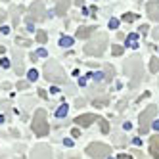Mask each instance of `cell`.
Here are the masks:
<instances>
[{
  "mask_svg": "<svg viewBox=\"0 0 159 159\" xmlns=\"http://www.w3.org/2000/svg\"><path fill=\"white\" fill-rule=\"evenodd\" d=\"M125 73H127L130 77V83H129V88H136L142 79H144V63L140 60V56H132V58H129L127 61H125Z\"/></svg>",
  "mask_w": 159,
  "mask_h": 159,
  "instance_id": "obj_1",
  "label": "cell"
},
{
  "mask_svg": "<svg viewBox=\"0 0 159 159\" xmlns=\"http://www.w3.org/2000/svg\"><path fill=\"white\" fill-rule=\"evenodd\" d=\"M44 77H46L50 83H56V84H65L67 83V77H65L63 67L58 61H54V60L46 61V65H44Z\"/></svg>",
  "mask_w": 159,
  "mask_h": 159,
  "instance_id": "obj_2",
  "label": "cell"
},
{
  "mask_svg": "<svg viewBox=\"0 0 159 159\" xmlns=\"http://www.w3.org/2000/svg\"><path fill=\"white\" fill-rule=\"evenodd\" d=\"M106 46H107V35L106 33H100V35H96L84 46V54L86 56H102L106 52Z\"/></svg>",
  "mask_w": 159,
  "mask_h": 159,
  "instance_id": "obj_3",
  "label": "cell"
},
{
  "mask_svg": "<svg viewBox=\"0 0 159 159\" xmlns=\"http://www.w3.org/2000/svg\"><path fill=\"white\" fill-rule=\"evenodd\" d=\"M31 129L37 136H46L50 132V125L46 121V111L44 109H37L35 117H33V123H31Z\"/></svg>",
  "mask_w": 159,
  "mask_h": 159,
  "instance_id": "obj_4",
  "label": "cell"
},
{
  "mask_svg": "<svg viewBox=\"0 0 159 159\" xmlns=\"http://www.w3.org/2000/svg\"><path fill=\"white\" fill-rule=\"evenodd\" d=\"M155 115H157V106H153V104L148 106V107L140 113V134H146L148 130H150V127H152Z\"/></svg>",
  "mask_w": 159,
  "mask_h": 159,
  "instance_id": "obj_5",
  "label": "cell"
},
{
  "mask_svg": "<svg viewBox=\"0 0 159 159\" xmlns=\"http://www.w3.org/2000/svg\"><path fill=\"white\" fill-rule=\"evenodd\" d=\"M86 153L90 159H106L111 153V148L102 144V142H92V144L86 146Z\"/></svg>",
  "mask_w": 159,
  "mask_h": 159,
  "instance_id": "obj_6",
  "label": "cell"
},
{
  "mask_svg": "<svg viewBox=\"0 0 159 159\" xmlns=\"http://www.w3.org/2000/svg\"><path fill=\"white\" fill-rule=\"evenodd\" d=\"M44 16H46V10H44V4L40 2V0H37V2H33L31 8H29V23H35V21H42Z\"/></svg>",
  "mask_w": 159,
  "mask_h": 159,
  "instance_id": "obj_7",
  "label": "cell"
},
{
  "mask_svg": "<svg viewBox=\"0 0 159 159\" xmlns=\"http://www.w3.org/2000/svg\"><path fill=\"white\" fill-rule=\"evenodd\" d=\"M31 159H52L50 146H46V144L35 146V148H33V152H31Z\"/></svg>",
  "mask_w": 159,
  "mask_h": 159,
  "instance_id": "obj_8",
  "label": "cell"
},
{
  "mask_svg": "<svg viewBox=\"0 0 159 159\" xmlns=\"http://www.w3.org/2000/svg\"><path fill=\"white\" fill-rule=\"evenodd\" d=\"M146 12H148V16H150V19H153V21L159 23V0H155V2H148Z\"/></svg>",
  "mask_w": 159,
  "mask_h": 159,
  "instance_id": "obj_9",
  "label": "cell"
},
{
  "mask_svg": "<svg viewBox=\"0 0 159 159\" xmlns=\"http://www.w3.org/2000/svg\"><path fill=\"white\" fill-rule=\"evenodd\" d=\"M96 115L94 113H84V115H79L77 119H75V123L79 125V127H88V125H92V123H96Z\"/></svg>",
  "mask_w": 159,
  "mask_h": 159,
  "instance_id": "obj_10",
  "label": "cell"
},
{
  "mask_svg": "<svg viewBox=\"0 0 159 159\" xmlns=\"http://www.w3.org/2000/svg\"><path fill=\"white\" fill-rule=\"evenodd\" d=\"M54 2H56V14L58 16H65L71 6V0H54Z\"/></svg>",
  "mask_w": 159,
  "mask_h": 159,
  "instance_id": "obj_11",
  "label": "cell"
},
{
  "mask_svg": "<svg viewBox=\"0 0 159 159\" xmlns=\"http://www.w3.org/2000/svg\"><path fill=\"white\" fill-rule=\"evenodd\" d=\"M150 153L153 159H159V134L152 136V140H150Z\"/></svg>",
  "mask_w": 159,
  "mask_h": 159,
  "instance_id": "obj_12",
  "label": "cell"
},
{
  "mask_svg": "<svg viewBox=\"0 0 159 159\" xmlns=\"http://www.w3.org/2000/svg\"><path fill=\"white\" fill-rule=\"evenodd\" d=\"M94 31H98L96 27H92V25H90V27H81V29H79L77 31V39H88L90 35H94Z\"/></svg>",
  "mask_w": 159,
  "mask_h": 159,
  "instance_id": "obj_13",
  "label": "cell"
},
{
  "mask_svg": "<svg viewBox=\"0 0 159 159\" xmlns=\"http://www.w3.org/2000/svg\"><path fill=\"white\" fill-rule=\"evenodd\" d=\"M14 56H16V73L21 75L23 73V52H19V50H14Z\"/></svg>",
  "mask_w": 159,
  "mask_h": 159,
  "instance_id": "obj_14",
  "label": "cell"
},
{
  "mask_svg": "<svg viewBox=\"0 0 159 159\" xmlns=\"http://www.w3.org/2000/svg\"><path fill=\"white\" fill-rule=\"evenodd\" d=\"M19 12H21V8H17V6H12V8H10V16H12V25H14V27L19 25Z\"/></svg>",
  "mask_w": 159,
  "mask_h": 159,
  "instance_id": "obj_15",
  "label": "cell"
},
{
  "mask_svg": "<svg viewBox=\"0 0 159 159\" xmlns=\"http://www.w3.org/2000/svg\"><path fill=\"white\" fill-rule=\"evenodd\" d=\"M127 46L138 48V33H130V35L127 37Z\"/></svg>",
  "mask_w": 159,
  "mask_h": 159,
  "instance_id": "obj_16",
  "label": "cell"
},
{
  "mask_svg": "<svg viewBox=\"0 0 159 159\" xmlns=\"http://www.w3.org/2000/svg\"><path fill=\"white\" fill-rule=\"evenodd\" d=\"M150 71L152 73H157L159 71V58H157V56H153V58L150 60Z\"/></svg>",
  "mask_w": 159,
  "mask_h": 159,
  "instance_id": "obj_17",
  "label": "cell"
},
{
  "mask_svg": "<svg viewBox=\"0 0 159 159\" xmlns=\"http://www.w3.org/2000/svg\"><path fill=\"white\" fill-rule=\"evenodd\" d=\"M67 109H69V107H67V104H61L58 109H56V117H60V119H63L65 115H67Z\"/></svg>",
  "mask_w": 159,
  "mask_h": 159,
  "instance_id": "obj_18",
  "label": "cell"
},
{
  "mask_svg": "<svg viewBox=\"0 0 159 159\" xmlns=\"http://www.w3.org/2000/svg\"><path fill=\"white\" fill-rule=\"evenodd\" d=\"M60 46H63V48L73 46V39H71V37H61V39H60Z\"/></svg>",
  "mask_w": 159,
  "mask_h": 159,
  "instance_id": "obj_19",
  "label": "cell"
},
{
  "mask_svg": "<svg viewBox=\"0 0 159 159\" xmlns=\"http://www.w3.org/2000/svg\"><path fill=\"white\" fill-rule=\"evenodd\" d=\"M104 77H106V81H107V83L111 81V79H113V77H115V71H113V67H111L109 63L106 65V75H104Z\"/></svg>",
  "mask_w": 159,
  "mask_h": 159,
  "instance_id": "obj_20",
  "label": "cell"
},
{
  "mask_svg": "<svg viewBox=\"0 0 159 159\" xmlns=\"http://www.w3.org/2000/svg\"><path fill=\"white\" fill-rule=\"evenodd\" d=\"M98 123H100V129H102V132H104V134H107V132H109V123H107L106 119H98Z\"/></svg>",
  "mask_w": 159,
  "mask_h": 159,
  "instance_id": "obj_21",
  "label": "cell"
},
{
  "mask_svg": "<svg viewBox=\"0 0 159 159\" xmlns=\"http://www.w3.org/2000/svg\"><path fill=\"white\" fill-rule=\"evenodd\" d=\"M46 40H48V35L44 31H39L37 33V42H40V44H46Z\"/></svg>",
  "mask_w": 159,
  "mask_h": 159,
  "instance_id": "obj_22",
  "label": "cell"
},
{
  "mask_svg": "<svg viewBox=\"0 0 159 159\" xmlns=\"http://www.w3.org/2000/svg\"><path fill=\"white\" fill-rule=\"evenodd\" d=\"M27 77H29V81H31V83H33V81H37V79H39V71H37V69H31Z\"/></svg>",
  "mask_w": 159,
  "mask_h": 159,
  "instance_id": "obj_23",
  "label": "cell"
},
{
  "mask_svg": "<svg viewBox=\"0 0 159 159\" xmlns=\"http://www.w3.org/2000/svg\"><path fill=\"white\" fill-rule=\"evenodd\" d=\"M134 19H136L134 14H125V16H123V21H125V23H132Z\"/></svg>",
  "mask_w": 159,
  "mask_h": 159,
  "instance_id": "obj_24",
  "label": "cell"
},
{
  "mask_svg": "<svg viewBox=\"0 0 159 159\" xmlns=\"http://www.w3.org/2000/svg\"><path fill=\"white\" fill-rule=\"evenodd\" d=\"M123 52H125L123 46H117V44L113 46V56H123Z\"/></svg>",
  "mask_w": 159,
  "mask_h": 159,
  "instance_id": "obj_25",
  "label": "cell"
},
{
  "mask_svg": "<svg viewBox=\"0 0 159 159\" xmlns=\"http://www.w3.org/2000/svg\"><path fill=\"white\" fill-rule=\"evenodd\" d=\"M107 102H109L107 98H104V100H94V106L96 107H102V106H107Z\"/></svg>",
  "mask_w": 159,
  "mask_h": 159,
  "instance_id": "obj_26",
  "label": "cell"
},
{
  "mask_svg": "<svg viewBox=\"0 0 159 159\" xmlns=\"http://www.w3.org/2000/svg\"><path fill=\"white\" fill-rule=\"evenodd\" d=\"M46 56H48L46 48H39V50H37V58H46Z\"/></svg>",
  "mask_w": 159,
  "mask_h": 159,
  "instance_id": "obj_27",
  "label": "cell"
},
{
  "mask_svg": "<svg viewBox=\"0 0 159 159\" xmlns=\"http://www.w3.org/2000/svg\"><path fill=\"white\" fill-rule=\"evenodd\" d=\"M17 44H23V46H29L31 44V40H27V39H21V37H17V40H16Z\"/></svg>",
  "mask_w": 159,
  "mask_h": 159,
  "instance_id": "obj_28",
  "label": "cell"
},
{
  "mask_svg": "<svg viewBox=\"0 0 159 159\" xmlns=\"http://www.w3.org/2000/svg\"><path fill=\"white\" fill-rule=\"evenodd\" d=\"M0 65H2L4 69H6V67H10V65H12V61H10L8 58H2V60H0Z\"/></svg>",
  "mask_w": 159,
  "mask_h": 159,
  "instance_id": "obj_29",
  "label": "cell"
},
{
  "mask_svg": "<svg viewBox=\"0 0 159 159\" xmlns=\"http://www.w3.org/2000/svg\"><path fill=\"white\" fill-rule=\"evenodd\" d=\"M119 27V19H109V29H117Z\"/></svg>",
  "mask_w": 159,
  "mask_h": 159,
  "instance_id": "obj_30",
  "label": "cell"
},
{
  "mask_svg": "<svg viewBox=\"0 0 159 159\" xmlns=\"http://www.w3.org/2000/svg\"><path fill=\"white\" fill-rule=\"evenodd\" d=\"M17 88H19V90H25V88H29V83H25V81H19V83H17Z\"/></svg>",
  "mask_w": 159,
  "mask_h": 159,
  "instance_id": "obj_31",
  "label": "cell"
},
{
  "mask_svg": "<svg viewBox=\"0 0 159 159\" xmlns=\"http://www.w3.org/2000/svg\"><path fill=\"white\" fill-rule=\"evenodd\" d=\"M71 134H73V138H79V136H81V130H79V129H73Z\"/></svg>",
  "mask_w": 159,
  "mask_h": 159,
  "instance_id": "obj_32",
  "label": "cell"
},
{
  "mask_svg": "<svg viewBox=\"0 0 159 159\" xmlns=\"http://www.w3.org/2000/svg\"><path fill=\"white\" fill-rule=\"evenodd\" d=\"M138 31L142 33V35H146V33H148V31H150V27H148V25H142V27H140Z\"/></svg>",
  "mask_w": 159,
  "mask_h": 159,
  "instance_id": "obj_33",
  "label": "cell"
},
{
  "mask_svg": "<svg viewBox=\"0 0 159 159\" xmlns=\"http://www.w3.org/2000/svg\"><path fill=\"white\" fill-rule=\"evenodd\" d=\"M152 35H153V39H155V40H159V27H155V29H153Z\"/></svg>",
  "mask_w": 159,
  "mask_h": 159,
  "instance_id": "obj_34",
  "label": "cell"
},
{
  "mask_svg": "<svg viewBox=\"0 0 159 159\" xmlns=\"http://www.w3.org/2000/svg\"><path fill=\"white\" fill-rule=\"evenodd\" d=\"M75 104H77V107H84V104H86V102H84V100H77Z\"/></svg>",
  "mask_w": 159,
  "mask_h": 159,
  "instance_id": "obj_35",
  "label": "cell"
},
{
  "mask_svg": "<svg viewBox=\"0 0 159 159\" xmlns=\"http://www.w3.org/2000/svg\"><path fill=\"white\" fill-rule=\"evenodd\" d=\"M4 19H6V12H4V10H0V23H2Z\"/></svg>",
  "mask_w": 159,
  "mask_h": 159,
  "instance_id": "obj_36",
  "label": "cell"
},
{
  "mask_svg": "<svg viewBox=\"0 0 159 159\" xmlns=\"http://www.w3.org/2000/svg\"><path fill=\"white\" fill-rule=\"evenodd\" d=\"M117 159H132L130 155H127V153H119V157Z\"/></svg>",
  "mask_w": 159,
  "mask_h": 159,
  "instance_id": "obj_37",
  "label": "cell"
},
{
  "mask_svg": "<svg viewBox=\"0 0 159 159\" xmlns=\"http://www.w3.org/2000/svg\"><path fill=\"white\" fill-rule=\"evenodd\" d=\"M65 146H67V148H71V146H73V140H67V138H65Z\"/></svg>",
  "mask_w": 159,
  "mask_h": 159,
  "instance_id": "obj_38",
  "label": "cell"
},
{
  "mask_svg": "<svg viewBox=\"0 0 159 159\" xmlns=\"http://www.w3.org/2000/svg\"><path fill=\"white\" fill-rule=\"evenodd\" d=\"M153 127H155V129L159 130V121H155V123H153Z\"/></svg>",
  "mask_w": 159,
  "mask_h": 159,
  "instance_id": "obj_39",
  "label": "cell"
}]
</instances>
